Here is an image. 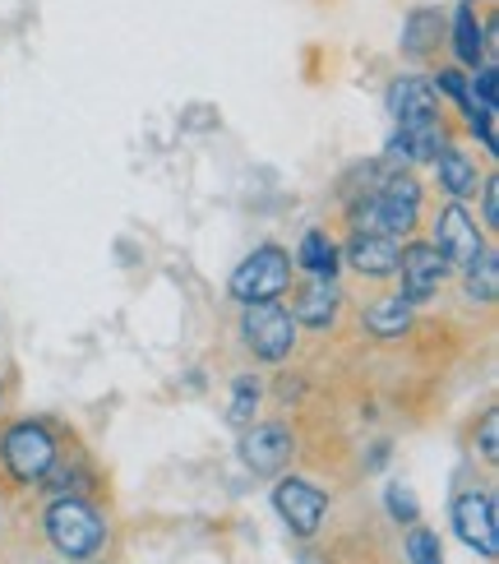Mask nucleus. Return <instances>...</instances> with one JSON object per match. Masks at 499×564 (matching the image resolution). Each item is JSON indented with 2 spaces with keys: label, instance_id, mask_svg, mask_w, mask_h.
<instances>
[{
  "label": "nucleus",
  "instance_id": "f257e3e1",
  "mask_svg": "<svg viewBox=\"0 0 499 564\" xmlns=\"http://www.w3.org/2000/svg\"><path fill=\"white\" fill-rule=\"evenodd\" d=\"M421 218V185L412 176H389L375 195L351 204V227L361 237H408Z\"/></svg>",
  "mask_w": 499,
  "mask_h": 564
},
{
  "label": "nucleus",
  "instance_id": "f03ea898",
  "mask_svg": "<svg viewBox=\"0 0 499 564\" xmlns=\"http://www.w3.org/2000/svg\"><path fill=\"white\" fill-rule=\"evenodd\" d=\"M46 536H52V546L65 555V560H88L93 551L102 546V519H98V509L84 505V500H56L52 509H46Z\"/></svg>",
  "mask_w": 499,
  "mask_h": 564
},
{
  "label": "nucleus",
  "instance_id": "7ed1b4c3",
  "mask_svg": "<svg viewBox=\"0 0 499 564\" xmlns=\"http://www.w3.org/2000/svg\"><path fill=\"white\" fill-rule=\"evenodd\" d=\"M292 282V260L282 246H259L250 260L236 264L231 273V296L241 305H254V301H278L282 292H288Z\"/></svg>",
  "mask_w": 499,
  "mask_h": 564
},
{
  "label": "nucleus",
  "instance_id": "20e7f679",
  "mask_svg": "<svg viewBox=\"0 0 499 564\" xmlns=\"http://www.w3.org/2000/svg\"><path fill=\"white\" fill-rule=\"evenodd\" d=\"M0 454H6L10 477L33 486L56 467V435L42 426V421H19V426L0 440Z\"/></svg>",
  "mask_w": 499,
  "mask_h": 564
},
{
  "label": "nucleus",
  "instance_id": "39448f33",
  "mask_svg": "<svg viewBox=\"0 0 499 564\" xmlns=\"http://www.w3.org/2000/svg\"><path fill=\"white\" fill-rule=\"evenodd\" d=\"M241 334L259 361H282L296 347V319L282 311L278 301H254V305H246Z\"/></svg>",
  "mask_w": 499,
  "mask_h": 564
},
{
  "label": "nucleus",
  "instance_id": "423d86ee",
  "mask_svg": "<svg viewBox=\"0 0 499 564\" xmlns=\"http://www.w3.org/2000/svg\"><path fill=\"white\" fill-rule=\"evenodd\" d=\"M454 532H458L477 555L495 560V555H499L495 496H486V490H467V496H458V500H454Z\"/></svg>",
  "mask_w": 499,
  "mask_h": 564
},
{
  "label": "nucleus",
  "instance_id": "0eeeda50",
  "mask_svg": "<svg viewBox=\"0 0 499 564\" xmlns=\"http://www.w3.org/2000/svg\"><path fill=\"white\" fill-rule=\"evenodd\" d=\"M431 246L444 254V264H454V269H471L486 254L481 250V231H477V223L467 218V208L458 199L435 218V241Z\"/></svg>",
  "mask_w": 499,
  "mask_h": 564
},
{
  "label": "nucleus",
  "instance_id": "6e6552de",
  "mask_svg": "<svg viewBox=\"0 0 499 564\" xmlns=\"http://www.w3.org/2000/svg\"><path fill=\"white\" fill-rule=\"evenodd\" d=\"M398 273H402V292L398 296L408 305H421V301H431L440 292L448 264H444V254L431 241H416V246H408L398 254Z\"/></svg>",
  "mask_w": 499,
  "mask_h": 564
},
{
  "label": "nucleus",
  "instance_id": "1a4fd4ad",
  "mask_svg": "<svg viewBox=\"0 0 499 564\" xmlns=\"http://www.w3.org/2000/svg\"><path fill=\"white\" fill-rule=\"evenodd\" d=\"M273 509L282 513V523H288L296 536H315L319 523H324V490L311 486V481H301V477H288V481H278L273 490Z\"/></svg>",
  "mask_w": 499,
  "mask_h": 564
},
{
  "label": "nucleus",
  "instance_id": "9d476101",
  "mask_svg": "<svg viewBox=\"0 0 499 564\" xmlns=\"http://www.w3.org/2000/svg\"><path fill=\"white\" fill-rule=\"evenodd\" d=\"M292 449H296V444H292V431H288V426H278V421L246 431V440H241V458H246L250 473H259V477L278 473V467L292 458Z\"/></svg>",
  "mask_w": 499,
  "mask_h": 564
},
{
  "label": "nucleus",
  "instance_id": "9b49d317",
  "mask_svg": "<svg viewBox=\"0 0 499 564\" xmlns=\"http://www.w3.org/2000/svg\"><path fill=\"white\" fill-rule=\"evenodd\" d=\"M389 111L398 126H425L440 121V93L421 79H393L389 84Z\"/></svg>",
  "mask_w": 499,
  "mask_h": 564
},
{
  "label": "nucleus",
  "instance_id": "f8f14e48",
  "mask_svg": "<svg viewBox=\"0 0 499 564\" xmlns=\"http://www.w3.org/2000/svg\"><path fill=\"white\" fill-rule=\"evenodd\" d=\"M338 301H343V292L333 288V278H315L292 292V319L305 328H328L338 319Z\"/></svg>",
  "mask_w": 499,
  "mask_h": 564
},
{
  "label": "nucleus",
  "instance_id": "ddd939ff",
  "mask_svg": "<svg viewBox=\"0 0 499 564\" xmlns=\"http://www.w3.org/2000/svg\"><path fill=\"white\" fill-rule=\"evenodd\" d=\"M338 254H347V264L361 273V278H389V273H398V241L393 237H356L347 241V250H338Z\"/></svg>",
  "mask_w": 499,
  "mask_h": 564
},
{
  "label": "nucleus",
  "instance_id": "4468645a",
  "mask_svg": "<svg viewBox=\"0 0 499 564\" xmlns=\"http://www.w3.org/2000/svg\"><path fill=\"white\" fill-rule=\"evenodd\" d=\"M435 176H440V191L448 199H467V195H477L481 191V172H477V162L467 158V149H454V144H444L440 158H435Z\"/></svg>",
  "mask_w": 499,
  "mask_h": 564
},
{
  "label": "nucleus",
  "instance_id": "2eb2a0df",
  "mask_svg": "<svg viewBox=\"0 0 499 564\" xmlns=\"http://www.w3.org/2000/svg\"><path fill=\"white\" fill-rule=\"evenodd\" d=\"M448 33V23L440 10L431 6H421L408 14V23H402V56H412V61H425V56H435L440 52V42Z\"/></svg>",
  "mask_w": 499,
  "mask_h": 564
},
{
  "label": "nucleus",
  "instance_id": "dca6fc26",
  "mask_svg": "<svg viewBox=\"0 0 499 564\" xmlns=\"http://www.w3.org/2000/svg\"><path fill=\"white\" fill-rule=\"evenodd\" d=\"M444 144H448V139H444V126H440V121L402 126V130L389 139V158H393V162H435Z\"/></svg>",
  "mask_w": 499,
  "mask_h": 564
},
{
  "label": "nucleus",
  "instance_id": "f3484780",
  "mask_svg": "<svg viewBox=\"0 0 499 564\" xmlns=\"http://www.w3.org/2000/svg\"><path fill=\"white\" fill-rule=\"evenodd\" d=\"M366 328L375 338H402L412 328V305L402 296H379L366 311Z\"/></svg>",
  "mask_w": 499,
  "mask_h": 564
},
{
  "label": "nucleus",
  "instance_id": "a211bd4d",
  "mask_svg": "<svg viewBox=\"0 0 499 564\" xmlns=\"http://www.w3.org/2000/svg\"><path fill=\"white\" fill-rule=\"evenodd\" d=\"M301 264L315 278H333L338 273V246H333L328 231H305L301 237Z\"/></svg>",
  "mask_w": 499,
  "mask_h": 564
},
{
  "label": "nucleus",
  "instance_id": "6ab92c4d",
  "mask_svg": "<svg viewBox=\"0 0 499 564\" xmlns=\"http://www.w3.org/2000/svg\"><path fill=\"white\" fill-rule=\"evenodd\" d=\"M454 52L463 65L481 61V29H477V6H471V0H463L458 14H454Z\"/></svg>",
  "mask_w": 499,
  "mask_h": 564
},
{
  "label": "nucleus",
  "instance_id": "aec40b11",
  "mask_svg": "<svg viewBox=\"0 0 499 564\" xmlns=\"http://www.w3.org/2000/svg\"><path fill=\"white\" fill-rule=\"evenodd\" d=\"M254 408H259V380H254V375H241V380L231 384V408H227V426H236V431H250V421H254Z\"/></svg>",
  "mask_w": 499,
  "mask_h": 564
},
{
  "label": "nucleus",
  "instance_id": "412c9836",
  "mask_svg": "<svg viewBox=\"0 0 499 564\" xmlns=\"http://www.w3.org/2000/svg\"><path fill=\"white\" fill-rule=\"evenodd\" d=\"M467 296L481 301V305H490L499 296V260L495 254H481V260L467 269Z\"/></svg>",
  "mask_w": 499,
  "mask_h": 564
},
{
  "label": "nucleus",
  "instance_id": "4be33fe9",
  "mask_svg": "<svg viewBox=\"0 0 499 564\" xmlns=\"http://www.w3.org/2000/svg\"><path fill=\"white\" fill-rule=\"evenodd\" d=\"M431 88L444 93V98H454L463 111H471V88H467V79H463V69H440Z\"/></svg>",
  "mask_w": 499,
  "mask_h": 564
},
{
  "label": "nucleus",
  "instance_id": "5701e85b",
  "mask_svg": "<svg viewBox=\"0 0 499 564\" xmlns=\"http://www.w3.org/2000/svg\"><path fill=\"white\" fill-rule=\"evenodd\" d=\"M408 555H412V564H444V560H440V536L425 532V528H416V532L408 536Z\"/></svg>",
  "mask_w": 499,
  "mask_h": 564
},
{
  "label": "nucleus",
  "instance_id": "b1692460",
  "mask_svg": "<svg viewBox=\"0 0 499 564\" xmlns=\"http://www.w3.org/2000/svg\"><path fill=\"white\" fill-rule=\"evenodd\" d=\"M495 88H499V69H495V65H481V69H477V98H471V107L495 111V107H499Z\"/></svg>",
  "mask_w": 499,
  "mask_h": 564
},
{
  "label": "nucleus",
  "instance_id": "393cba45",
  "mask_svg": "<svg viewBox=\"0 0 499 564\" xmlns=\"http://www.w3.org/2000/svg\"><path fill=\"white\" fill-rule=\"evenodd\" d=\"M384 500H389V513H393L398 523H416V500H412L402 486H389V490H384Z\"/></svg>",
  "mask_w": 499,
  "mask_h": 564
},
{
  "label": "nucleus",
  "instance_id": "a878e982",
  "mask_svg": "<svg viewBox=\"0 0 499 564\" xmlns=\"http://www.w3.org/2000/svg\"><path fill=\"white\" fill-rule=\"evenodd\" d=\"M481 218H486L490 231L499 227V181H495V176L481 181Z\"/></svg>",
  "mask_w": 499,
  "mask_h": 564
},
{
  "label": "nucleus",
  "instance_id": "bb28decb",
  "mask_svg": "<svg viewBox=\"0 0 499 564\" xmlns=\"http://www.w3.org/2000/svg\"><path fill=\"white\" fill-rule=\"evenodd\" d=\"M481 454L495 463V454H499V412H486L481 416Z\"/></svg>",
  "mask_w": 499,
  "mask_h": 564
},
{
  "label": "nucleus",
  "instance_id": "cd10ccee",
  "mask_svg": "<svg viewBox=\"0 0 499 564\" xmlns=\"http://www.w3.org/2000/svg\"><path fill=\"white\" fill-rule=\"evenodd\" d=\"M0 398H6V389H0Z\"/></svg>",
  "mask_w": 499,
  "mask_h": 564
}]
</instances>
